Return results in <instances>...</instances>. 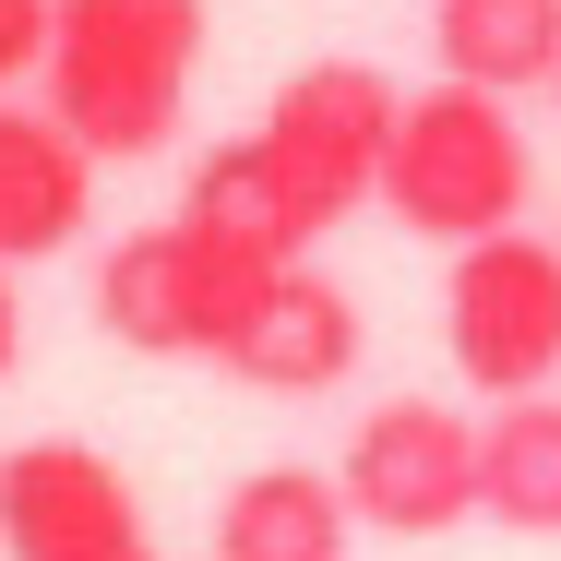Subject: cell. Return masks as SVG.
Returning a JSON list of instances; mask_svg holds the SVG:
<instances>
[{
  "instance_id": "1",
  "label": "cell",
  "mask_w": 561,
  "mask_h": 561,
  "mask_svg": "<svg viewBox=\"0 0 561 561\" xmlns=\"http://www.w3.org/2000/svg\"><path fill=\"white\" fill-rule=\"evenodd\" d=\"M204 72V0H48V60L36 96L72 119L108 168L168 156Z\"/></svg>"
},
{
  "instance_id": "2",
  "label": "cell",
  "mask_w": 561,
  "mask_h": 561,
  "mask_svg": "<svg viewBox=\"0 0 561 561\" xmlns=\"http://www.w3.org/2000/svg\"><path fill=\"white\" fill-rule=\"evenodd\" d=\"M526 192H538V156H526V131H514V96H490V84H431V96H407L394 119V156H382V216L407 227V239H490V227H526Z\"/></svg>"
},
{
  "instance_id": "3",
  "label": "cell",
  "mask_w": 561,
  "mask_h": 561,
  "mask_svg": "<svg viewBox=\"0 0 561 561\" xmlns=\"http://www.w3.org/2000/svg\"><path fill=\"white\" fill-rule=\"evenodd\" d=\"M275 275L287 263H263V251H239L216 227L168 216V227H131L108 263H96V323L131 358H227Z\"/></svg>"
},
{
  "instance_id": "4",
  "label": "cell",
  "mask_w": 561,
  "mask_h": 561,
  "mask_svg": "<svg viewBox=\"0 0 561 561\" xmlns=\"http://www.w3.org/2000/svg\"><path fill=\"white\" fill-rule=\"evenodd\" d=\"M443 346L466 394H550L561 382V239L538 227H490L466 239L443 275Z\"/></svg>"
},
{
  "instance_id": "5",
  "label": "cell",
  "mask_w": 561,
  "mask_h": 561,
  "mask_svg": "<svg viewBox=\"0 0 561 561\" xmlns=\"http://www.w3.org/2000/svg\"><path fill=\"white\" fill-rule=\"evenodd\" d=\"M394 72H370V60H311V72H287L275 84V108L251 119L263 131V156H275V180H287V204L323 227H346L358 204H382V156H394Z\"/></svg>"
},
{
  "instance_id": "6",
  "label": "cell",
  "mask_w": 561,
  "mask_h": 561,
  "mask_svg": "<svg viewBox=\"0 0 561 561\" xmlns=\"http://www.w3.org/2000/svg\"><path fill=\"white\" fill-rule=\"evenodd\" d=\"M346 502L382 538H454L478 514V419H454L443 394H382L346 431Z\"/></svg>"
},
{
  "instance_id": "7",
  "label": "cell",
  "mask_w": 561,
  "mask_h": 561,
  "mask_svg": "<svg viewBox=\"0 0 561 561\" xmlns=\"http://www.w3.org/2000/svg\"><path fill=\"white\" fill-rule=\"evenodd\" d=\"M0 561H144V502L96 443L0 454Z\"/></svg>"
},
{
  "instance_id": "8",
  "label": "cell",
  "mask_w": 561,
  "mask_h": 561,
  "mask_svg": "<svg viewBox=\"0 0 561 561\" xmlns=\"http://www.w3.org/2000/svg\"><path fill=\"white\" fill-rule=\"evenodd\" d=\"M96 168H108V156L48 108V96H36V108L0 96V263L72 251V239L96 227Z\"/></svg>"
},
{
  "instance_id": "9",
  "label": "cell",
  "mask_w": 561,
  "mask_h": 561,
  "mask_svg": "<svg viewBox=\"0 0 561 561\" xmlns=\"http://www.w3.org/2000/svg\"><path fill=\"white\" fill-rule=\"evenodd\" d=\"M358 346H370V323H358V299H346L335 275H311V251L263 287V311L239 323V346H227L216 370H239L251 394H335L346 370H358Z\"/></svg>"
},
{
  "instance_id": "10",
  "label": "cell",
  "mask_w": 561,
  "mask_h": 561,
  "mask_svg": "<svg viewBox=\"0 0 561 561\" xmlns=\"http://www.w3.org/2000/svg\"><path fill=\"white\" fill-rule=\"evenodd\" d=\"M346 478L323 466H251L239 490L216 502V561H346Z\"/></svg>"
},
{
  "instance_id": "11",
  "label": "cell",
  "mask_w": 561,
  "mask_h": 561,
  "mask_svg": "<svg viewBox=\"0 0 561 561\" xmlns=\"http://www.w3.org/2000/svg\"><path fill=\"white\" fill-rule=\"evenodd\" d=\"M431 60L454 84L538 96L561 84V0H431Z\"/></svg>"
},
{
  "instance_id": "12",
  "label": "cell",
  "mask_w": 561,
  "mask_h": 561,
  "mask_svg": "<svg viewBox=\"0 0 561 561\" xmlns=\"http://www.w3.org/2000/svg\"><path fill=\"white\" fill-rule=\"evenodd\" d=\"M478 514L514 538H561V394H502L478 419Z\"/></svg>"
},
{
  "instance_id": "13",
  "label": "cell",
  "mask_w": 561,
  "mask_h": 561,
  "mask_svg": "<svg viewBox=\"0 0 561 561\" xmlns=\"http://www.w3.org/2000/svg\"><path fill=\"white\" fill-rule=\"evenodd\" d=\"M180 216H192V227H216V239H239V251H263V263H299V251H311V216L287 204V180H275L263 131H239V144H216V156L192 168Z\"/></svg>"
},
{
  "instance_id": "14",
  "label": "cell",
  "mask_w": 561,
  "mask_h": 561,
  "mask_svg": "<svg viewBox=\"0 0 561 561\" xmlns=\"http://www.w3.org/2000/svg\"><path fill=\"white\" fill-rule=\"evenodd\" d=\"M48 60V0H0V96Z\"/></svg>"
},
{
  "instance_id": "15",
  "label": "cell",
  "mask_w": 561,
  "mask_h": 561,
  "mask_svg": "<svg viewBox=\"0 0 561 561\" xmlns=\"http://www.w3.org/2000/svg\"><path fill=\"white\" fill-rule=\"evenodd\" d=\"M12 358H24V299H12V263H0V382H12Z\"/></svg>"
},
{
  "instance_id": "16",
  "label": "cell",
  "mask_w": 561,
  "mask_h": 561,
  "mask_svg": "<svg viewBox=\"0 0 561 561\" xmlns=\"http://www.w3.org/2000/svg\"><path fill=\"white\" fill-rule=\"evenodd\" d=\"M550 96H561V84H550Z\"/></svg>"
}]
</instances>
